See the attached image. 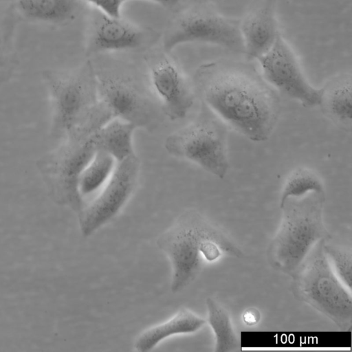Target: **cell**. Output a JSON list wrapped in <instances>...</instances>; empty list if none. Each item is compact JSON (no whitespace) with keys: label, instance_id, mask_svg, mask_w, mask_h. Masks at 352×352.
Here are the masks:
<instances>
[{"label":"cell","instance_id":"cell-1","mask_svg":"<svg viewBox=\"0 0 352 352\" xmlns=\"http://www.w3.org/2000/svg\"><path fill=\"white\" fill-rule=\"evenodd\" d=\"M205 105L222 122L256 142L268 139L280 113L275 89L250 63L219 60L201 65L195 75Z\"/></svg>","mask_w":352,"mask_h":352},{"label":"cell","instance_id":"cell-2","mask_svg":"<svg viewBox=\"0 0 352 352\" xmlns=\"http://www.w3.org/2000/svg\"><path fill=\"white\" fill-rule=\"evenodd\" d=\"M156 243L170 263L173 293L190 285L206 263H215L224 256H243L224 231L192 209L181 213L158 236Z\"/></svg>","mask_w":352,"mask_h":352},{"label":"cell","instance_id":"cell-3","mask_svg":"<svg viewBox=\"0 0 352 352\" xmlns=\"http://www.w3.org/2000/svg\"><path fill=\"white\" fill-rule=\"evenodd\" d=\"M324 193L289 198L280 204L282 217L267 250L270 265L292 276L314 247L331 236L323 219Z\"/></svg>","mask_w":352,"mask_h":352},{"label":"cell","instance_id":"cell-4","mask_svg":"<svg viewBox=\"0 0 352 352\" xmlns=\"http://www.w3.org/2000/svg\"><path fill=\"white\" fill-rule=\"evenodd\" d=\"M46 80L53 126L64 137L91 135L112 120L99 102L96 74L90 66L75 74L49 73Z\"/></svg>","mask_w":352,"mask_h":352},{"label":"cell","instance_id":"cell-5","mask_svg":"<svg viewBox=\"0 0 352 352\" xmlns=\"http://www.w3.org/2000/svg\"><path fill=\"white\" fill-rule=\"evenodd\" d=\"M317 243L291 276L294 297L331 320L340 329L352 324V295L336 276L323 248Z\"/></svg>","mask_w":352,"mask_h":352},{"label":"cell","instance_id":"cell-6","mask_svg":"<svg viewBox=\"0 0 352 352\" xmlns=\"http://www.w3.org/2000/svg\"><path fill=\"white\" fill-rule=\"evenodd\" d=\"M96 151L93 134L74 133L65 137L60 146L40 163L55 199L78 214L85 206L78 191L79 178Z\"/></svg>","mask_w":352,"mask_h":352},{"label":"cell","instance_id":"cell-7","mask_svg":"<svg viewBox=\"0 0 352 352\" xmlns=\"http://www.w3.org/2000/svg\"><path fill=\"white\" fill-rule=\"evenodd\" d=\"M170 155L191 162L223 179L229 170L226 137L221 126L200 118L168 135L164 143Z\"/></svg>","mask_w":352,"mask_h":352},{"label":"cell","instance_id":"cell-8","mask_svg":"<svg viewBox=\"0 0 352 352\" xmlns=\"http://www.w3.org/2000/svg\"><path fill=\"white\" fill-rule=\"evenodd\" d=\"M188 43L217 45L243 53L239 20L225 16L207 5H198L184 12L168 28L163 45L166 52Z\"/></svg>","mask_w":352,"mask_h":352},{"label":"cell","instance_id":"cell-9","mask_svg":"<svg viewBox=\"0 0 352 352\" xmlns=\"http://www.w3.org/2000/svg\"><path fill=\"white\" fill-rule=\"evenodd\" d=\"M140 170V162L136 155L117 163L106 184L78 214L85 238L93 235L120 214L138 186Z\"/></svg>","mask_w":352,"mask_h":352},{"label":"cell","instance_id":"cell-10","mask_svg":"<svg viewBox=\"0 0 352 352\" xmlns=\"http://www.w3.org/2000/svg\"><path fill=\"white\" fill-rule=\"evenodd\" d=\"M256 60L262 76L273 89L305 107L320 105L321 89L309 83L295 52L281 34L272 48Z\"/></svg>","mask_w":352,"mask_h":352},{"label":"cell","instance_id":"cell-11","mask_svg":"<svg viewBox=\"0 0 352 352\" xmlns=\"http://www.w3.org/2000/svg\"><path fill=\"white\" fill-rule=\"evenodd\" d=\"M96 78L99 102L111 119L129 122L138 129H151L155 119L153 107L131 80L114 75Z\"/></svg>","mask_w":352,"mask_h":352},{"label":"cell","instance_id":"cell-12","mask_svg":"<svg viewBox=\"0 0 352 352\" xmlns=\"http://www.w3.org/2000/svg\"><path fill=\"white\" fill-rule=\"evenodd\" d=\"M149 82L163 113L171 121L184 119L192 108L195 94L179 67L167 58L149 67Z\"/></svg>","mask_w":352,"mask_h":352},{"label":"cell","instance_id":"cell-13","mask_svg":"<svg viewBox=\"0 0 352 352\" xmlns=\"http://www.w3.org/2000/svg\"><path fill=\"white\" fill-rule=\"evenodd\" d=\"M243 54L254 60L267 52L280 34L276 14V0H257L239 20Z\"/></svg>","mask_w":352,"mask_h":352},{"label":"cell","instance_id":"cell-14","mask_svg":"<svg viewBox=\"0 0 352 352\" xmlns=\"http://www.w3.org/2000/svg\"><path fill=\"white\" fill-rule=\"evenodd\" d=\"M144 30L96 9L91 30L88 51L91 53L138 47L149 38Z\"/></svg>","mask_w":352,"mask_h":352},{"label":"cell","instance_id":"cell-15","mask_svg":"<svg viewBox=\"0 0 352 352\" xmlns=\"http://www.w3.org/2000/svg\"><path fill=\"white\" fill-rule=\"evenodd\" d=\"M206 324V320L202 317L188 308L181 307L167 320L140 332L134 340V350L150 351L169 338L195 333Z\"/></svg>","mask_w":352,"mask_h":352},{"label":"cell","instance_id":"cell-16","mask_svg":"<svg viewBox=\"0 0 352 352\" xmlns=\"http://www.w3.org/2000/svg\"><path fill=\"white\" fill-rule=\"evenodd\" d=\"M325 114L337 125L350 129L352 121V78L346 73L336 75L321 88Z\"/></svg>","mask_w":352,"mask_h":352},{"label":"cell","instance_id":"cell-17","mask_svg":"<svg viewBox=\"0 0 352 352\" xmlns=\"http://www.w3.org/2000/svg\"><path fill=\"white\" fill-rule=\"evenodd\" d=\"M137 129L129 122L111 120L93 134L96 150L107 153L117 163L135 155L133 135Z\"/></svg>","mask_w":352,"mask_h":352},{"label":"cell","instance_id":"cell-18","mask_svg":"<svg viewBox=\"0 0 352 352\" xmlns=\"http://www.w3.org/2000/svg\"><path fill=\"white\" fill-rule=\"evenodd\" d=\"M16 8L25 18L48 23H61L75 17L78 0H16Z\"/></svg>","mask_w":352,"mask_h":352},{"label":"cell","instance_id":"cell-19","mask_svg":"<svg viewBox=\"0 0 352 352\" xmlns=\"http://www.w3.org/2000/svg\"><path fill=\"white\" fill-rule=\"evenodd\" d=\"M207 320L214 336L215 352L234 351L240 347V340L227 309L217 300L208 297L206 300Z\"/></svg>","mask_w":352,"mask_h":352},{"label":"cell","instance_id":"cell-20","mask_svg":"<svg viewBox=\"0 0 352 352\" xmlns=\"http://www.w3.org/2000/svg\"><path fill=\"white\" fill-rule=\"evenodd\" d=\"M116 164V161L107 153L96 151L79 178L78 191L83 200L102 189L112 175Z\"/></svg>","mask_w":352,"mask_h":352},{"label":"cell","instance_id":"cell-21","mask_svg":"<svg viewBox=\"0 0 352 352\" xmlns=\"http://www.w3.org/2000/svg\"><path fill=\"white\" fill-rule=\"evenodd\" d=\"M311 193H324V185L319 175L306 167L292 170L283 184L280 204L289 198H299Z\"/></svg>","mask_w":352,"mask_h":352},{"label":"cell","instance_id":"cell-22","mask_svg":"<svg viewBox=\"0 0 352 352\" xmlns=\"http://www.w3.org/2000/svg\"><path fill=\"white\" fill-rule=\"evenodd\" d=\"M328 261L339 279L350 289L352 285V248L351 244L336 241L332 236L323 242Z\"/></svg>","mask_w":352,"mask_h":352},{"label":"cell","instance_id":"cell-23","mask_svg":"<svg viewBox=\"0 0 352 352\" xmlns=\"http://www.w3.org/2000/svg\"><path fill=\"white\" fill-rule=\"evenodd\" d=\"M107 15L120 17L122 0H85Z\"/></svg>","mask_w":352,"mask_h":352},{"label":"cell","instance_id":"cell-24","mask_svg":"<svg viewBox=\"0 0 352 352\" xmlns=\"http://www.w3.org/2000/svg\"><path fill=\"white\" fill-rule=\"evenodd\" d=\"M241 317L245 324L248 326H254L259 322L261 316L258 309L249 307L245 309Z\"/></svg>","mask_w":352,"mask_h":352},{"label":"cell","instance_id":"cell-25","mask_svg":"<svg viewBox=\"0 0 352 352\" xmlns=\"http://www.w3.org/2000/svg\"><path fill=\"white\" fill-rule=\"evenodd\" d=\"M123 2L128 0H122ZM166 6H173L177 3L179 0H149Z\"/></svg>","mask_w":352,"mask_h":352},{"label":"cell","instance_id":"cell-26","mask_svg":"<svg viewBox=\"0 0 352 352\" xmlns=\"http://www.w3.org/2000/svg\"><path fill=\"white\" fill-rule=\"evenodd\" d=\"M5 65H6L5 57H4L3 51L0 47V79L2 77Z\"/></svg>","mask_w":352,"mask_h":352}]
</instances>
